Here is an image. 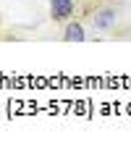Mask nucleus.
I'll return each instance as SVG.
<instances>
[{"label":"nucleus","mask_w":131,"mask_h":147,"mask_svg":"<svg viewBox=\"0 0 131 147\" xmlns=\"http://www.w3.org/2000/svg\"><path fill=\"white\" fill-rule=\"evenodd\" d=\"M63 40H66V42H84V40H87L84 26H81L79 21H71V24L66 26V32H63Z\"/></svg>","instance_id":"3"},{"label":"nucleus","mask_w":131,"mask_h":147,"mask_svg":"<svg viewBox=\"0 0 131 147\" xmlns=\"http://www.w3.org/2000/svg\"><path fill=\"white\" fill-rule=\"evenodd\" d=\"M116 21H118V13H116L113 8H102V11H97V13H95V18H92L95 29H110Z\"/></svg>","instance_id":"2"},{"label":"nucleus","mask_w":131,"mask_h":147,"mask_svg":"<svg viewBox=\"0 0 131 147\" xmlns=\"http://www.w3.org/2000/svg\"><path fill=\"white\" fill-rule=\"evenodd\" d=\"M73 13V0H50V16L55 21H68Z\"/></svg>","instance_id":"1"}]
</instances>
